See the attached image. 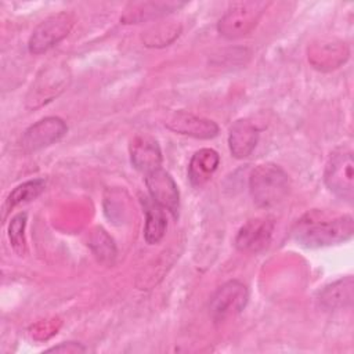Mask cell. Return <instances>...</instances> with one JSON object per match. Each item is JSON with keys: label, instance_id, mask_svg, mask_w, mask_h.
<instances>
[{"label": "cell", "instance_id": "obj_1", "mask_svg": "<svg viewBox=\"0 0 354 354\" xmlns=\"http://www.w3.org/2000/svg\"><path fill=\"white\" fill-rule=\"evenodd\" d=\"M354 232V221L350 214H343L335 218L301 220L295 230V239L299 245L317 249L330 245H337L351 239Z\"/></svg>", "mask_w": 354, "mask_h": 354}, {"label": "cell", "instance_id": "obj_2", "mask_svg": "<svg viewBox=\"0 0 354 354\" xmlns=\"http://www.w3.org/2000/svg\"><path fill=\"white\" fill-rule=\"evenodd\" d=\"M290 183L286 171L275 163L256 166L249 176V191L256 206L274 207L285 201Z\"/></svg>", "mask_w": 354, "mask_h": 354}, {"label": "cell", "instance_id": "obj_3", "mask_svg": "<svg viewBox=\"0 0 354 354\" xmlns=\"http://www.w3.org/2000/svg\"><path fill=\"white\" fill-rule=\"evenodd\" d=\"M266 1H235L220 18L217 30L227 39H238L250 33L266 11Z\"/></svg>", "mask_w": 354, "mask_h": 354}, {"label": "cell", "instance_id": "obj_4", "mask_svg": "<svg viewBox=\"0 0 354 354\" xmlns=\"http://www.w3.org/2000/svg\"><path fill=\"white\" fill-rule=\"evenodd\" d=\"M324 183L330 192L348 203L354 198V162L353 152L346 148L335 151L324 171Z\"/></svg>", "mask_w": 354, "mask_h": 354}, {"label": "cell", "instance_id": "obj_5", "mask_svg": "<svg viewBox=\"0 0 354 354\" xmlns=\"http://www.w3.org/2000/svg\"><path fill=\"white\" fill-rule=\"evenodd\" d=\"M73 24V17L65 11L47 17L33 29L28 41L29 51L36 55L46 53L69 35Z\"/></svg>", "mask_w": 354, "mask_h": 354}, {"label": "cell", "instance_id": "obj_6", "mask_svg": "<svg viewBox=\"0 0 354 354\" xmlns=\"http://www.w3.org/2000/svg\"><path fill=\"white\" fill-rule=\"evenodd\" d=\"M249 299V292L241 281H228L221 285L210 299L209 311L214 322H223L239 314Z\"/></svg>", "mask_w": 354, "mask_h": 354}, {"label": "cell", "instance_id": "obj_7", "mask_svg": "<svg viewBox=\"0 0 354 354\" xmlns=\"http://www.w3.org/2000/svg\"><path fill=\"white\" fill-rule=\"evenodd\" d=\"M68 131L66 123L57 116H47L25 130L21 147L26 153L37 152L59 141Z\"/></svg>", "mask_w": 354, "mask_h": 354}, {"label": "cell", "instance_id": "obj_8", "mask_svg": "<svg viewBox=\"0 0 354 354\" xmlns=\"http://www.w3.org/2000/svg\"><path fill=\"white\" fill-rule=\"evenodd\" d=\"M145 185L151 199L165 210L170 212L173 217L178 216L180 192L174 178L162 167L145 174Z\"/></svg>", "mask_w": 354, "mask_h": 354}, {"label": "cell", "instance_id": "obj_9", "mask_svg": "<svg viewBox=\"0 0 354 354\" xmlns=\"http://www.w3.org/2000/svg\"><path fill=\"white\" fill-rule=\"evenodd\" d=\"M274 220L271 217H256L246 221L235 236V248L243 253H259L271 242Z\"/></svg>", "mask_w": 354, "mask_h": 354}, {"label": "cell", "instance_id": "obj_10", "mask_svg": "<svg viewBox=\"0 0 354 354\" xmlns=\"http://www.w3.org/2000/svg\"><path fill=\"white\" fill-rule=\"evenodd\" d=\"M162 151L151 136H137L130 144V162L138 171L148 174L162 167Z\"/></svg>", "mask_w": 354, "mask_h": 354}, {"label": "cell", "instance_id": "obj_11", "mask_svg": "<svg viewBox=\"0 0 354 354\" xmlns=\"http://www.w3.org/2000/svg\"><path fill=\"white\" fill-rule=\"evenodd\" d=\"M166 127L174 133L201 140H209L218 134V126L213 120L187 112L174 113L166 122Z\"/></svg>", "mask_w": 354, "mask_h": 354}, {"label": "cell", "instance_id": "obj_12", "mask_svg": "<svg viewBox=\"0 0 354 354\" xmlns=\"http://www.w3.org/2000/svg\"><path fill=\"white\" fill-rule=\"evenodd\" d=\"M259 141V129L248 119H239L232 123L228 133V147L234 158H248Z\"/></svg>", "mask_w": 354, "mask_h": 354}, {"label": "cell", "instance_id": "obj_13", "mask_svg": "<svg viewBox=\"0 0 354 354\" xmlns=\"http://www.w3.org/2000/svg\"><path fill=\"white\" fill-rule=\"evenodd\" d=\"M220 163L218 153L212 148L196 151L188 165V178L194 187H201L210 180Z\"/></svg>", "mask_w": 354, "mask_h": 354}, {"label": "cell", "instance_id": "obj_14", "mask_svg": "<svg viewBox=\"0 0 354 354\" xmlns=\"http://www.w3.org/2000/svg\"><path fill=\"white\" fill-rule=\"evenodd\" d=\"M142 207L145 210V225H144V239L149 245L159 243L166 232L167 220L165 209L155 203L151 198H141Z\"/></svg>", "mask_w": 354, "mask_h": 354}, {"label": "cell", "instance_id": "obj_15", "mask_svg": "<svg viewBox=\"0 0 354 354\" xmlns=\"http://www.w3.org/2000/svg\"><path fill=\"white\" fill-rule=\"evenodd\" d=\"M353 277L347 275L326 285L318 296L319 304L328 310L343 308L353 303Z\"/></svg>", "mask_w": 354, "mask_h": 354}, {"label": "cell", "instance_id": "obj_16", "mask_svg": "<svg viewBox=\"0 0 354 354\" xmlns=\"http://www.w3.org/2000/svg\"><path fill=\"white\" fill-rule=\"evenodd\" d=\"M183 6L184 3H173V1H151V3L130 4V8L126 10V14L123 15L122 19L127 22H142L147 19L165 15Z\"/></svg>", "mask_w": 354, "mask_h": 354}, {"label": "cell", "instance_id": "obj_17", "mask_svg": "<svg viewBox=\"0 0 354 354\" xmlns=\"http://www.w3.org/2000/svg\"><path fill=\"white\" fill-rule=\"evenodd\" d=\"M44 187H46V181L43 178L29 180V181H25L22 184L17 185L8 194V196L6 199L4 212L11 210L21 203H28V202L36 199L44 191Z\"/></svg>", "mask_w": 354, "mask_h": 354}, {"label": "cell", "instance_id": "obj_18", "mask_svg": "<svg viewBox=\"0 0 354 354\" xmlns=\"http://www.w3.org/2000/svg\"><path fill=\"white\" fill-rule=\"evenodd\" d=\"M90 248L101 261H112L116 254L113 241L102 228H95L91 234Z\"/></svg>", "mask_w": 354, "mask_h": 354}, {"label": "cell", "instance_id": "obj_19", "mask_svg": "<svg viewBox=\"0 0 354 354\" xmlns=\"http://www.w3.org/2000/svg\"><path fill=\"white\" fill-rule=\"evenodd\" d=\"M25 225H26V213L15 214L8 225V238L11 246L15 252L22 254L25 252L26 241H25Z\"/></svg>", "mask_w": 354, "mask_h": 354}, {"label": "cell", "instance_id": "obj_20", "mask_svg": "<svg viewBox=\"0 0 354 354\" xmlns=\"http://www.w3.org/2000/svg\"><path fill=\"white\" fill-rule=\"evenodd\" d=\"M86 347L82 346L80 343L76 342H66V343H61L58 346L50 347L46 350V353H66V354H77V353H84Z\"/></svg>", "mask_w": 354, "mask_h": 354}]
</instances>
